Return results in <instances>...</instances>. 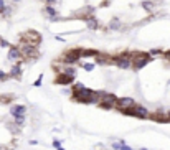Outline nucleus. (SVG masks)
<instances>
[{"label": "nucleus", "mask_w": 170, "mask_h": 150, "mask_svg": "<svg viewBox=\"0 0 170 150\" xmlns=\"http://www.w3.org/2000/svg\"><path fill=\"white\" fill-rule=\"evenodd\" d=\"M79 61H81V48H71V50H68L66 53L61 56V61L60 63L73 66V64H76Z\"/></svg>", "instance_id": "obj_1"}, {"label": "nucleus", "mask_w": 170, "mask_h": 150, "mask_svg": "<svg viewBox=\"0 0 170 150\" xmlns=\"http://www.w3.org/2000/svg\"><path fill=\"white\" fill-rule=\"evenodd\" d=\"M114 63H116V66L119 68V70H132V59L127 58V56H122V55L116 56Z\"/></svg>", "instance_id": "obj_2"}, {"label": "nucleus", "mask_w": 170, "mask_h": 150, "mask_svg": "<svg viewBox=\"0 0 170 150\" xmlns=\"http://www.w3.org/2000/svg\"><path fill=\"white\" fill-rule=\"evenodd\" d=\"M116 107H117V111L119 109H132V107H136V101L132 97H121V99L116 101Z\"/></svg>", "instance_id": "obj_3"}, {"label": "nucleus", "mask_w": 170, "mask_h": 150, "mask_svg": "<svg viewBox=\"0 0 170 150\" xmlns=\"http://www.w3.org/2000/svg\"><path fill=\"white\" fill-rule=\"evenodd\" d=\"M25 114H27V107L23 104H12L10 106L12 119H15V117H25Z\"/></svg>", "instance_id": "obj_4"}, {"label": "nucleus", "mask_w": 170, "mask_h": 150, "mask_svg": "<svg viewBox=\"0 0 170 150\" xmlns=\"http://www.w3.org/2000/svg\"><path fill=\"white\" fill-rule=\"evenodd\" d=\"M132 114H134V117H140V119H147L149 116V111L145 107L142 106H136V107H132Z\"/></svg>", "instance_id": "obj_5"}, {"label": "nucleus", "mask_w": 170, "mask_h": 150, "mask_svg": "<svg viewBox=\"0 0 170 150\" xmlns=\"http://www.w3.org/2000/svg\"><path fill=\"white\" fill-rule=\"evenodd\" d=\"M9 59L10 61H17V59L22 58V53H20V48L18 46H10L9 48Z\"/></svg>", "instance_id": "obj_6"}, {"label": "nucleus", "mask_w": 170, "mask_h": 150, "mask_svg": "<svg viewBox=\"0 0 170 150\" xmlns=\"http://www.w3.org/2000/svg\"><path fill=\"white\" fill-rule=\"evenodd\" d=\"M73 81H74V76H68L64 73H60L58 78H56V83L58 84H71Z\"/></svg>", "instance_id": "obj_7"}, {"label": "nucleus", "mask_w": 170, "mask_h": 150, "mask_svg": "<svg viewBox=\"0 0 170 150\" xmlns=\"http://www.w3.org/2000/svg\"><path fill=\"white\" fill-rule=\"evenodd\" d=\"M20 74H22V64L17 63V64H13V66H12V70L9 73V78H17L18 79Z\"/></svg>", "instance_id": "obj_8"}, {"label": "nucleus", "mask_w": 170, "mask_h": 150, "mask_svg": "<svg viewBox=\"0 0 170 150\" xmlns=\"http://www.w3.org/2000/svg\"><path fill=\"white\" fill-rule=\"evenodd\" d=\"M43 13H45L48 18H53V17H60V15H58V12H56V9H55V7H51V5H46L45 9H43Z\"/></svg>", "instance_id": "obj_9"}, {"label": "nucleus", "mask_w": 170, "mask_h": 150, "mask_svg": "<svg viewBox=\"0 0 170 150\" xmlns=\"http://www.w3.org/2000/svg\"><path fill=\"white\" fill-rule=\"evenodd\" d=\"M140 7H142L145 12H154L155 10V3H154L152 0H142V2H140Z\"/></svg>", "instance_id": "obj_10"}, {"label": "nucleus", "mask_w": 170, "mask_h": 150, "mask_svg": "<svg viewBox=\"0 0 170 150\" xmlns=\"http://www.w3.org/2000/svg\"><path fill=\"white\" fill-rule=\"evenodd\" d=\"M109 30H122V23L119 22V18H112L107 25Z\"/></svg>", "instance_id": "obj_11"}, {"label": "nucleus", "mask_w": 170, "mask_h": 150, "mask_svg": "<svg viewBox=\"0 0 170 150\" xmlns=\"http://www.w3.org/2000/svg\"><path fill=\"white\" fill-rule=\"evenodd\" d=\"M86 27L89 28V30H98L101 25H99V22L96 18H88L86 20Z\"/></svg>", "instance_id": "obj_12"}, {"label": "nucleus", "mask_w": 170, "mask_h": 150, "mask_svg": "<svg viewBox=\"0 0 170 150\" xmlns=\"http://www.w3.org/2000/svg\"><path fill=\"white\" fill-rule=\"evenodd\" d=\"M109 59H112L111 56H107V55H98L96 56V64H107L109 63Z\"/></svg>", "instance_id": "obj_13"}, {"label": "nucleus", "mask_w": 170, "mask_h": 150, "mask_svg": "<svg viewBox=\"0 0 170 150\" xmlns=\"http://www.w3.org/2000/svg\"><path fill=\"white\" fill-rule=\"evenodd\" d=\"M99 55V51L98 50H88V48H81V58L83 56H98Z\"/></svg>", "instance_id": "obj_14"}, {"label": "nucleus", "mask_w": 170, "mask_h": 150, "mask_svg": "<svg viewBox=\"0 0 170 150\" xmlns=\"http://www.w3.org/2000/svg\"><path fill=\"white\" fill-rule=\"evenodd\" d=\"M12 13H13V7L7 5V7H5V10L0 13V17H2V18H10V17H12Z\"/></svg>", "instance_id": "obj_15"}, {"label": "nucleus", "mask_w": 170, "mask_h": 150, "mask_svg": "<svg viewBox=\"0 0 170 150\" xmlns=\"http://www.w3.org/2000/svg\"><path fill=\"white\" fill-rule=\"evenodd\" d=\"M98 106H99L101 109H106V111H109V109H114V107H116L114 104L106 102V101H99V102H98Z\"/></svg>", "instance_id": "obj_16"}, {"label": "nucleus", "mask_w": 170, "mask_h": 150, "mask_svg": "<svg viewBox=\"0 0 170 150\" xmlns=\"http://www.w3.org/2000/svg\"><path fill=\"white\" fill-rule=\"evenodd\" d=\"M13 124L17 125V127H23V125H25V117H15Z\"/></svg>", "instance_id": "obj_17"}, {"label": "nucleus", "mask_w": 170, "mask_h": 150, "mask_svg": "<svg viewBox=\"0 0 170 150\" xmlns=\"http://www.w3.org/2000/svg\"><path fill=\"white\" fill-rule=\"evenodd\" d=\"M112 148L114 150H132L131 147H127V145H121L119 142H117V144L114 142V144H112Z\"/></svg>", "instance_id": "obj_18"}, {"label": "nucleus", "mask_w": 170, "mask_h": 150, "mask_svg": "<svg viewBox=\"0 0 170 150\" xmlns=\"http://www.w3.org/2000/svg\"><path fill=\"white\" fill-rule=\"evenodd\" d=\"M94 66H96L94 63H84V64H83V68H84L86 71H92V70H94Z\"/></svg>", "instance_id": "obj_19"}, {"label": "nucleus", "mask_w": 170, "mask_h": 150, "mask_svg": "<svg viewBox=\"0 0 170 150\" xmlns=\"http://www.w3.org/2000/svg\"><path fill=\"white\" fill-rule=\"evenodd\" d=\"M42 83H43V74H40V78L33 83V86H35V88H40V86H42Z\"/></svg>", "instance_id": "obj_20"}, {"label": "nucleus", "mask_w": 170, "mask_h": 150, "mask_svg": "<svg viewBox=\"0 0 170 150\" xmlns=\"http://www.w3.org/2000/svg\"><path fill=\"white\" fill-rule=\"evenodd\" d=\"M5 79H9V73H5V71L0 70V81H5Z\"/></svg>", "instance_id": "obj_21"}, {"label": "nucleus", "mask_w": 170, "mask_h": 150, "mask_svg": "<svg viewBox=\"0 0 170 150\" xmlns=\"http://www.w3.org/2000/svg\"><path fill=\"white\" fill-rule=\"evenodd\" d=\"M0 46H2V48H9L10 45H9V41H7V40H2V38H0Z\"/></svg>", "instance_id": "obj_22"}, {"label": "nucleus", "mask_w": 170, "mask_h": 150, "mask_svg": "<svg viewBox=\"0 0 170 150\" xmlns=\"http://www.w3.org/2000/svg\"><path fill=\"white\" fill-rule=\"evenodd\" d=\"M160 53H164L162 50H159V48H155V50H150V55L152 56H155V55H160Z\"/></svg>", "instance_id": "obj_23"}, {"label": "nucleus", "mask_w": 170, "mask_h": 150, "mask_svg": "<svg viewBox=\"0 0 170 150\" xmlns=\"http://www.w3.org/2000/svg\"><path fill=\"white\" fill-rule=\"evenodd\" d=\"M5 7H7L5 0H0V13H2V12H3V10H5Z\"/></svg>", "instance_id": "obj_24"}, {"label": "nucleus", "mask_w": 170, "mask_h": 150, "mask_svg": "<svg viewBox=\"0 0 170 150\" xmlns=\"http://www.w3.org/2000/svg\"><path fill=\"white\" fill-rule=\"evenodd\" d=\"M53 147L60 150V148H61V140H55V142H53Z\"/></svg>", "instance_id": "obj_25"}, {"label": "nucleus", "mask_w": 170, "mask_h": 150, "mask_svg": "<svg viewBox=\"0 0 170 150\" xmlns=\"http://www.w3.org/2000/svg\"><path fill=\"white\" fill-rule=\"evenodd\" d=\"M56 2H58V0H46V5H51V7H53Z\"/></svg>", "instance_id": "obj_26"}, {"label": "nucleus", "mask_w": 170, "mask_h": 150, "mask_svg": "<svg viewBox=\"0 0 170 150\" xmlns=\"http://www.w3.org/2000/svg\"><path fill=\"white\" fill-rule=\"evenodd\" d=\"M164 56H165V58H167V59H168V61H170V50H167V51H164Z\"/></svg>", "instance_id": "obj_27"}, {"label": "nucleus", "mask_w": 170, "mask_h": 150, "mask_svg": "<svg viewBox=\"0 0 170 150\" xmlns=\"http://www.w3.org/2000/svg\"><path fill=\"white\" fill-rule=\"evenodd\" d=\"M12 2H13V3H18V2H22V0H12Z\"/></svg>", "instance_id": "obj_28"}, {"label": "nucleus", "mask_w": 170, "mask_h": 150, "mask_svg": "<svg viewBox=\"0 0 170 150\" xmlns=\"http://www.w3.org/2000/svg\"><path fill=\"white\" fill-rule=\"evenodd\" d=\"M139 150H147V148H139Z\"/></svg>", "instance_id": "obj_29"}]
</instances>
